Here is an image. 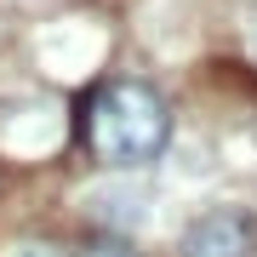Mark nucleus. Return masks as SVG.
I'll list each match as a JSON object with an SVG mask.
<instances>
[{
  "instance_id": "2",
  "label": "nucleus",
  "mask_w": 257,
  "mask_h": 257,
  "mask_svg": "<svg viewBox=\"0 0 257 257\" xmlns=\"http://www.w3.org/2000/svg\"><path fill=\"white\" fill-rule=\"evenodd\" d=\"M257 240V223L234 206H217V211H200V217L183 229L177 240V257H246Z\"/></svg>"
},
{
  "instance_id": "1",
  "label": "nucleus",
  "mask_w": 257,
  "mask_h": 257,
  "mask_svg": "<svg viewBox=\"0 0 257 257\" xmlns=\"http://www.w3.org/2000/svg\"><path fill=\"white\" fill-rule=\"evenodd\" d=\"M172 143V103L143 80H109L92 97V149L120 172L155 166Z\"/></svg>"
},
{
  "instance_id": "3",
  "label": "nucleus",
  "mask_w": 257,
  "mask_h": 257,
  "mask_svg": "<svg viewBox=\"0 0 257 257\" xmlns=\"http://www.w3.org/2000/svg\"><path fill=\"white\" fill-rule=\"evenodd\" d=\"M80 257H138V251H132L120 234H92V240L80 246Z\"/></svg>"
},
{
  "instance_id": "4",
  "label": "nucleus",
  "mask_w": 257,
  "mask_h": 257,
  "mask_svg": "<svg viewBox=\"0 0 257 257\" xmlns=\"http://www.w3.org/2000/svg\"><path fill=\"white\" fill-rule=\"evenodd\" d=\"M6 257H69L63 246H52V240H12Z\"/></svg>"
},
{
  "instance_id": "5",
  "label": "nucleus",
  "mask_w": 257,
  "mask_h": 257,
  "mask_svg": "<svg viewBox=\"0 0 257 257\" xmlns=\"http://www.w3.org/2000/svg\"><path fill=\"white\" fill-rule=\"evenodd\" d=\"M251 52H257V35H251Z\"/></svg>"
}]
</instances>
